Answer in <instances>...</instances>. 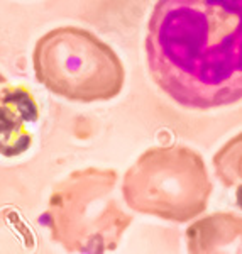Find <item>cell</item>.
<instances>
[{
  "label": "cell",
  "mask_w": 242,
  "mask_h": 254,
  "mask_svg": "<svg viewBox=\"0 0 242 254\" xmlns=\"http://www.w3.org/2000/svg\"><path fill=\"white\" fill-rule=\"evenodd\" d=\"M146 56L154 83L182 107L242 100V0H158Z\"/></svg>",
  "instance_id": "1"
},
{
  "label": "cell",
  "mask_w": 242,
  "mask_h": 254,
  "mask_svg": "<svg viewBox=\"0 0 242 254\" xmlns=\"http://www.w3.org/2000/svg\"><path fill=\"white\" fill-rule=\"evenodd\" d=\"M36 78L49 92L92 104L116 98L125 83L121 58L100 38L75 26L46 32L32 53Z\"/></svg>",
  "instance_id": "2"
},
{
  "label": "cell",
  "mask_w": 242,
  "mask_h": 254,
  "mask_svg": "<svg viewBox=\"0 0 242 254\" xmlns=\"http://www.w3.org/2000/svg\"><path fill=\"white\" fill-rule=\"evenodd\" d=\"M212 185L202 158L184 146L154 147L130 166L122 193L132 210L186 222L207 208Z\"/></svg>",
  "instance_id": "3"
},
{
  "label": "cell",
  "mask_w": 242,
  "mask_h": 254,
  "mask_svg": "<svg viewBox=\"0 0 242 254\" xmlns=\"http://www.w3.org/2000/svg\"><path fill=\"white\" fill-rule=\"evenodd\" d=\"M114 171L73 173L53 191L48 224L53 239L68 251H105L117 244L129 219L116 205Z\"/></svg>",
  "instance_id": "4"
},
{
  "label": "cell",
  "mask_w": 242,
  "mask_h": 254,
  "mask_svg": "<svg viewBox=\"0 0 242 254\" xmlns=\"http://www.w3.org/2000/svg\"><path fill=\"white\" fill-rule=\"evenodd\" d=\"M39 105L22 85H12L0 73V156L15 158L32 144Z\"/></svg>",
  "instance_id": "5"
}]
</instances>
